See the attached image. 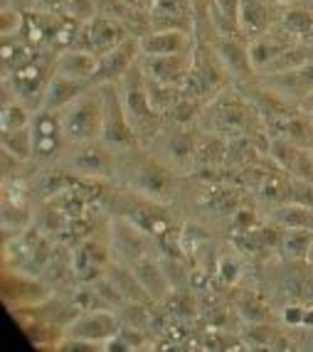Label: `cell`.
<instances>
[{
    "mask_svg": "<svg viewBox=\"0 0 313 352\" xmlns=\"http://www.w3.org/2000/svg\"><path fill=\"white\" fill-rule=\"evenodd\" d=\"M129 188L133 192H138L143 200L148 202H166L173 195V188H175V177H173V170L166 168V165L155 160L153 155H146L141 158L136 165H131L129 170Z\"/></svg>",
    "mask_w": 313,
    "mask_h": 352,
    "instance_id": "5",
    "label": "cell"
},
{
    "mask_svg": "<svg viewBox=\"0 0 313 352\" xmlns=\"http://www.w3.org/2000/svg\"><path fill=\"white\" fill-rule=\"evenodd\" d=\"M215 57L222 62L225 69H230L235 76H249L255 72L252 59H249V47H244L242 42H237L235 37H222L215 45Z\"/></svg>",
    "mask_w": 313,
    "mask_h": 352,
    "instance_id": "21",
    "label": "cell"
},
{
    "mask_svg": "<svg viewBox=\"0 0 313 352\" xmlns=\"http://www.w3.org/2000/svg\"><path fill=\"white\" fill-rule=\"evenodd\" d=\"M190 32L183 30H153L141 37V57H163V54L190 52Z\"/></svg>",
    "mask_w": 313,
    "mask_h": 352,
    "instance_id": "18",
    "label": "cell"
},
{
    "mask_svg": "<svg viewBox=\"0 0 313 352\" xmlns=\"http://www.w3.org/2000/svg\"><path fill=\"white\" fill-rule=\"evenodd\" d=\"M118 84H121L118 91H121V99H124L126 116H129L131 126L136 131L138 141L151 143L163 126H160V113L151 106V99H148L146 76L141 72V65L133 67Z\"/></svg>",
    "mask_w": 313,
    "mask_h": 352,
    "instance_id": "2",
    "label": "cell"
},
{
    "mask_svg": "<svg viewBox=\"0 0 313 352\" xmlns=\"http://www.w3.org/2000/svg\"><path fill=\"white\" fill-rule=\"evenodd\" d=\"M215 15L225 20L222 28L227 35H235L239 30V0H215Z\"/></svg>",
    "mask_w": 313,
    "mask_h": 352,
    "instance_id": "33",
    "label": "cell"
},
{
    "mask_svg": "<svg viewBox=\"0 0 313 352\" xmlns=\"http://www.w3.org/2000/svg\"><path fill=\"white\" fill-rule=\"evenodd\" d=\"M94 87L91 82H82V79H69V76L52 74L50 76L47 87L42 91V99L37 109H45V111H65L67 106L74 104L84 91Z\"/></svg>",
    "mask_w": 313,
    "mask_h": 352,
    "instance_id": "13",
    "label": "cell"
},
{
    "mask_svg": "<svg viewBox=\"0 0 313 352\" xmlns=\"http://www.w3.org/2000/svg\"><path fill=\"white\" fill-rule=\"evenodd\" d=\"M237 311H239V316L252 325H259L269 320V308H266L264 300L257 298V296H244V298L237 303Z\"/></svg>",
    "mask_w": 313,
    "mask_h": 352,
    "instance_id": "32",
    "label": "cell"
},
{
    "mask_svg": "<svg viewBox=\"0 0 313 352\" xmlns=\"http://www.w3.org/2000/svg\"><path fill=\"white\" fill-rule=\"evenodd\" d=\"M69 170L82 180H111L116 175V158L104 141L74 146L69 155Z\"/></svg>",
    "mask_w": 313,
    "mask_h": 352,
    "instance_id": "7",
    "label": "cell"
},
{
    "mask_svg": "<svg viewBox=\"0 0 313 352\" xmlns=\"http://www.w3.org/2000/svg\"><path fill=\"white\" fill-rule=\"evenodd\" d=\"M306 264H313V236H311V249H308V256H306Z\"/></svg>",
    "mask_w": 313,
    "mask_h": 352,
    "instance_id": "45",
    "label": "cell"
},
{
    "mask_svg": "<svg viewBox=\"0 0 313 352\" xmlns=\"http://www.w3.org/2000/svg\"><path fill=\"white\" fill-rule=\"evenodd\" d=\"M111 252L116 254L121 261L129 264V269L136 261L148 256V241H146V232L138 229L131 219H118L116 222V232H114L111 239Z\"/></svg>",
    "mask_w": 313,
    "mask_h": 352,
    "instance_id": "14",
    "label": "cell"
},
{
    "mask_svg": "<svg viewBox=\"0 0 313 352\" xmlns=\"http://www.w3.org/2000/svg\"><path fill=\"white\" fill-rule=\"evenodd\" d=\"M255 227H259V219L249 207H239L232 214V234H244V232H252Z\"/></svg>",
    "mask_w": 313,
    "mask_h": 352,
    "instance_id": "37",
    "label": "cell"
},
{
    "mask_svg": "<svg viewBox=\"0 0 313 352\" xmlns=\"http://www.w3.org/2000/svg\"><path fill=\"white\" fill-rule=\"evenodd\" d=\"M116 3L129 8V10H146V8L153 6V0H116Z\"/></svg>",
    "mask_w": 313,
    "mask_h": 352,
    "instance_id": "41",
    "label": "cell"
},
{
    "mask_svg": "<svg viewBox=\"0 0 313 352\" xmlns=\"http://www.w3.org/2000/svg\"><path fill=\"white\" fill-rule=\"evenodd\" d=\"M101 96H104V131H101V141L109 148L116 151H131L138 146V135L126 116L124 99L118 91V82L101 84Z\"/></svg>",
    "mask_w": 313,
    "mask_h": 352,
    "instance_id": "4",
    "label": "cell"
},
{
    "mask_svg": "<svg viewBox=\"0 0 313 352\" xmlns=\"http://www.w3.org/2000/svg\"><path fill=\"white\" fill-rule=\"evenodd\" d=\"M301 328L313 330V305H306V308H303V323H301Z\"/></svg>",
    "mask_w": 313,
    "mask_h": 352,
    "instance_id": "42",
    "label": "cell"
},
{
    "mask_svg": "<svg viewBox=\"0 0 313 352\" xmlns=\"http://www.w3.org/2000/svg\"><path fill=\"white\" fill-rule=\"evenodd\" d=\"M30 131H32V148H35L37 158H52L67 143L65 131H62V118L57 111L37 109L32 121H30Z\"/></svg>",
    "mask_w": 313,
    "mask_h": 352,
    "instance_id": "11",
    "label": "cell"
},
{
    "mask_svg": "<svg viewBox=\"0 0 313 352\" xmlns=\"http://www.w3.org/2000/svg\"><path fill=\"white\" fill-rule=\"evenodd\" d=\"M217 278H222L225 283H235L239 278V261L232 256H222L217 266Z\"/></svg>",
    "mask_w": 313,
    "mask_h": 352,
    "instance_id": "38",
    "label": "cell"
},
{
    "mask_svg": "<svg viewBox=\"0 0 313 352\" xmlns=\"http://www.w3.org/2000/svg\"><path fill=\"white\" fill-rule=\"evenodd\" d=\"M129 30L126 25H121L116 18H109V15H96L82 28V35L79 40H84V47L94 54H107L114 47H118L124 40H129Z\"/></svg>",
    "mask_w": 313,
    "mask_h": 352,
    "instance_id": "9",
    "label": "cell"
},
{
    "mask_svg": "<svg viewBox=\"0 0 313 352\" xmlns=\"http://www.w3.org/2000/svg\"><path fill=\"white\" fill-rule=\"evenodd\" d=\"M269 219L281 229H306L313 232V207L299 202H281L269 210Z\"/></svg>",
    "mask_w": 313,
    "mask_h": 352,
    "instance_id": "22",
    "label": "cell"
},
{
    "mask_svg": "<svg viewBox=\"0 0 313 352\" xmlns=\"http://www.w3.org/2000/svg\"><path fill=\"white\" fill-rule=\"evenodd\" d=\"M121 330L118 316L109 308H91V311H82L74 316L69 325L65 330V338L69 340H84L94 342L104 350L109 340Z\"/></svg>",
    "mask_w": 313,
    "mask_h": 352,
    "instance_id": "6",
    "label": "cell"
},
{
    "mask_svg": "<svg viewBox=\"0 0 313 352\" xmlns=\"http://www.w3.org/2000/svg\"><path fill=\"white\" fill-rule=\"evenodd\" d=\"M195 151L197 138L180 124L175 129H160L158 135L151 141V155L173 173L195 170Z\"/></svg>",
    "mask_w": 313,
    "mask_h": 352,
    "instance_id": "3",
    "label": "cell"
},
{
    "mask_svg": "<svg viewBox=\"0 0 313 352\" xmlns=\"http://www.w3.org/2000/svg\"><path fill=\"white\" fill-rule=\"evenodd\" d=\"M272 138H286V141L296 143L301 148H313V126L311 118L303 113V116L294 118H281L272 131Z\"/></svg>",
    "mask_w": 313,
    "mask_h": 352,
    "instance_id": "25",
    "label": "cell"
},
{
    "mask_svg": "<svg viewBox=\"0 0 313 352\" xmlns=\"http://www.w3.org/2000/svg\"><path fill=\"white\" fill-rule=\"evenodd\" d=\"M3 296L10 303L15 298V308H28V305H42L50 298V288L42 286L37 278L20 276V274H8L3 276Z\"/></svg>",
    "mask_w": 313,
    "mask_h": 352,
    "instance_id": "16",
    "label": "cell"
},
{
    "mask_svg": "<svg viewBox=\"0 0 313 352\" xmlns=\"http://www.w3.org/2000/svg\"><path fill=\"white\" fill-rule=\"evenodd\" d=\"M311 236L313 232H306V229H284L277 247L279 254L286 261H306L308 249H311Z\"/></svg>",
    "mask_w": 313,
    "mask_h": 352,
    "instance_id": "27",
    "label": "cell"
},
{
    "mask_svg": "<svg viewBox=\"0 0 313 352\" xmlns=\"http://www.w3.org/2000/svg\"><path fill=\"white\" fill-rule=\"evenodd\" d=\"M215 118L213 131L215 133H227V135H237L242 131L249 129V121H252V111L242 99L237 96H217L210 106Z\"/></svg>",
    "mask_w": 313,
    "mask_h": 352,
    "instance_id": "12",
    "label": "cell"
},
{
    "mask_svg": "<svg viewBox=\"0 0 313 352\" xmlns=\"http://www.w3.org/2000/svg\"><path fill=\"white\" fill-rule=\"evenodd\" d=\"M306 116H308V118H311V126H313V113H306Z\"/></svg>",
    "mask_w": 313,
    "mask_h": 352,
    "instance_id": "47",
    "label": "cell"
},
{
    "mask_svg": "<svg viewBox=\"0 0 313 352\" xmlns=\"http://www.w3.org/2000/svg\"><path fill=\"white\" fill-rule=\"evenodd\" d=\"M264 82L269 84V89H274L279 96L296 99L301 104L313 91V62L299 67V69L281 72V74H269V76H264Z\"/></svg>",
    "mask_w": 313,
    "mask_h": 352,
    "instance_id": "15",
    "label": "cell"
},
{
    "mask_svg": "<svg viewBox=\"0 0 313 352\" xmlns=\"http://www.w3.org/2000/svg\"><path fill=\"white\" fill-rule=\"evenodd\" d=\"M133 271V276L138 278L143 288H146V294L151 296L153 300H166L173 291V281L168 278V274L163 271V264H158L155 258L146 256L141 261L131 266Z\"/></svg>",
    "mask_w": 313,
    "mask_h": 352,
    "instance_id": "20",
    "label": "cell"
},
{
    "mask_svg": "<svg viewBox=\"0 0 313 352\" xmlns=\"http://www.w3.org/2000/svg\"><path fill=\"white\" fill-rule=\"evenodd\" d=\"M30 121H32V116H30L25 101L12 99V101H6V104H3V113H0V124H3V131L28 129Z\"/></svg>",
    "mask_w": 313,
    "mask_h": 352,
    "instance_id": "31",
    "label": "cell"
},
{
    "mask_svg": "<svg viewBox=\"0 0 313 352\" xmlns=\"http://www.w3.org/2000/svg\"><path fill=\"white\" fill-rule=\"evenodd\" d=\"M239 30L249 40L266 35L269 30V12L264 0H239Z\"/></svg>",
    "mask_w": 313,
    "mask_h": 352,
    "instance_id": "23",
    "label": "cell"
},
{
    "mask_svg": "<svg viewBox=\"0 0 313 352\" xmlns=\"http://www.w3.org/2000/svg\"><path fill=\"white\" fill-rule=\"evenodd\" d=\"M274 3H279V6H289V3H294V0H274Z\"/></svg>",
    "mask_w": 313,
    "mask_h": 352,
    "instance_id": "46",
    "label": "cell"
},
{
    "mask_svg": "<svg viewBox=\"0 0 313 352\" xmlns=\"http://www.w3.org/2000/svg\"><path fill=\"white\" fill-rule=\"evenodd\" d=\"M107 258L109 252L101 241L87 239L72 254V269L79 276V281H94V276H99L107 266Z\"/></svg>",
    "mask_w": 313,
    "mask_h": 352,
    "instance_id": "19",
    "label": "cell"
},
{
    "mask_svg": "<svg viewBox=\"0 0 313 352\" xmlns=\"http://www.w3.org/2000/svg\"><path fill=\"white\" fill-rule=\"evenodd\" d=\"M65 15L77 23L87 25L91 18H96L94 0H65Z\"/></svg>",
    "mask_w": 313,
    "mask_h": 352,
    "instance_id": "35",
    "label": "cell"
},
{
    "mask_svg": "<svg viewBox=\"0 0 313 352\" xmlns=\"http://www.w3.org/2000/svg\"><path fill=\"white\" fill-rule=\"evenodd\" d=\"M227 160V143L217 133H207L197 141L195 151V168L197 170H210L215 165H222Z\"/></svg>",
    "mask_w": 313,
    "mask_h": 352,
    "instance_id": "26",
    "label": "cell"
},
{
    "mask_svg": "<svg viewBox=\"0 0 313 352\" xmlns=\"http://www.w3.org/2000/svg\"><path fill=\"white\" fill-rule=\"evenodd\" d=\"M138 65H141V72L146 74V79H151V82L183 89L185 82L190 79V72H193V57H190V52L163 54V57H141Z\"/></svg>",
    "mask_w": 313,
    "mask_h": 352,
    "instance_id": "8",
    "label": "cell"
},
{
    "mask_svg": "<svg viewBox=\"0 0 313 352\" xmlns=\"http://www.w3.org/2000/svg\"><path fill=\"white\" fill-rule=\"evenodd\" d=\"M25 25V10L6 3L3 6V15H0V35L3 37H15L20 35V30Z\"/></svg>",
    "mask_w": 313,
    "mask_h": 352,
    "instance_id": "34",
    "label": "cell"
},
{
    "mask_svg": "<svg viewBox=\"0 0 313 352\" xmlns=\"http://www.w3.org/2000/svg\"><path fill=\"white\" fill-rule=\"evenodd\" d=\"M299 109H301V113H313V91L299 104Z\"/></svg>",
    "mask_w": 313,
    "mask_h": 352,
    "instance_id": "44",
    "label": "cell"
},
{
    "mask_svg": "<svg viewBox=\"0 0 313 352\" xmlns=\"http://www.w3.org/2000/svg\"><path fill=\"white\" fill-rule=\"evenodd\" d=\"M303 308H306V305H301V303L286 305L284 311H281V320H284V325H289V328H301V323H303Z\"/></svg>",
    "mask_w": 313,
    "mask_h": 352,
    "instance_id": "39",
    "label": "cell"
},
{
    "mask_svg": "<svg viewBox=\"0 0 313 352\" xmlns=\"http://www.w3.org/2000/svg\"><path fill=\"white\" fill-rule=\"evenodd\" d=\"M281 25L289 35L294 37H313V12L306 10V8H291V10L284 12V18H281Z\"/></svg>",
    "mask_w": 313,
    "mask_h": 352,
    "instance_id": "30",
    "label": "cell"
},
{
    "mask_svg": "<svg viewBox=\"0 0 313 352\" xmlns=\"http://www.w3.org/2000/svg\"><path fill=\"white\" fill-rule=\"evenodd\" d=\"M3 153L23 160V163L32 158L35 148H32V131H30V126L20 131H3Z\"/></svg>",
    "mask_w": 313,
    "mask_h": 352,
    "instance_id": "29",
    "label": "cell"
},
{
    "mask_svg": "<svg viewBox=\"0 0 313 352\" xmlns=\"http://www.w3.org/2000/svg\"><path fill=\"white\" fill-rule=\"evenodd\" d=\"M138 54H141V40H138V37L124 40L118 47H114L111 52L99 57V72H96V76L91 79V84L101 87V84L121 82V79L136 67Z\"/></svg>",
    "mask_w": 313,
    "mask_h": 352,
    "instance_id": "10",
    "label": "cell"
},
{
    "mask_svg": "<svg viewBox=\"0 0 313 352\" xmlns=\"http://www.w3.org/2000/svg\"><path fill=\"white\" fill-rule=\"evenodd\" d=\"M6 3H10V6L20 8V10H32V6H35V0H6Z\"/></svg>",
    "mask_w": 313,
    "mask_h": 352,
    "instance_id": "43",
    "label": "cell"
},
{
    "mask_svg": "<svg viewBox=\"0 0 313 352\" xmlns=\"http://www.w3.org/2000/svg\"><path fill=\"white\" fill-rule=\"evenodd\" d=\"M99 72V54L89 52V50L67 47L54 59V74L69 76V79H82L91 82Z\"/></svg>",
    "mask_w": 313,
    "mask_h": 352,
    "instance_id": "17",
    "label": "cell"
},
{
    "mask_svg": "<svg viewBox=\"0 0 313 352\" xmlns=\"http://www.w3.org/2000/svg\"><path fill=\"white\" fill-rule=\"evenodd\" d=\"M294 42L284 40V37H269V35H261L257 40H252L249 45V59H252V67L255 72H264V67H269L279 54H284L286 50L291 47Z\"/></svg>",
    "mask_w": 313,
    "mask_h": 352,
    "instance_id": "24",
    "label": "cell"
},
{
    "mask_svg": "<svg viewBox=\"0 0 313 352\" xmlns=\"http://www.w3.org/2000/svg\"><path fill=\"white\" fill-rule=\"evenodd\" d=\"M286 202H299V205H311L313 207V185L299 177H291L289 185V197Z\"/></svg>",
    "mask_w": 313,
    "mask_h": 352,
    "instance_id": "36",
    "label": "cell"
},
{
    "mask_svg": "<svg viewBox=\"0 0 313 352\" xmlns=\"http://www.w3.org/2000/svg\"><path fill=\"white\" fill-rule=\"evenodd\" d=\"M308 62H313V50L308 47V45H303V42H294V45H291V47L286 50L284 54H279V57L274 59L272 65L264 67V72H261V76L281 74V72L299 69V67L308 65Z\"/></svg>",
    "mask_w": 313,
    "mask_h": 352,
    "instance_id": "28",
    "label": "cell"
},
{
    "mask_svg": "<svg viewBox=\"0 0 313 352\" xmlns=\"http://www.w3.org/2000/svg\"><path fill=\"white\" fill-rule=\"evenodd\" d=\"M32 10L50 12V15H57V12H65V0H35Z\"/></svg>",
    "mask_w": 313,
    "mask_h": 352,
    "instance_id": "40",
    "label": "cell"
},
{
    "mask_svg": "<svg viewBox=\"0 0 313 352\" xmlns=\"http://www.w3.org/2000/svg\"><path fill=\"white\" fill-rule=\"evenodd\" d=\"M62 118V131H65L67 143L72 146H84V143L101 141L104 131V96L99 87H91L84 91L74 104H69L65 111H59Z\"/></svg>",
    "mask_w": 313,
    "mask_h": 352,
    "instance_id": "1",
    "label": "cell"
}]
</instances>
